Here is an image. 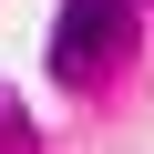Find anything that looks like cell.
Here are the masks:
<instances>
[{
	"label": "cell",
	"instance_id": "1",
	"mask_svg": "<svg viewBox=\"0 0 154 154\" xmlns=\"http://www.w3.org/2000/svg\"><path fill=\"white\" fill-rule=\"evenodd\" d=\"M123 51H134V0H62V31H51L62 82H103Z\"/></svg>",
	"mask_w": 154,
	"mask_h": 154
}]
</instances>
